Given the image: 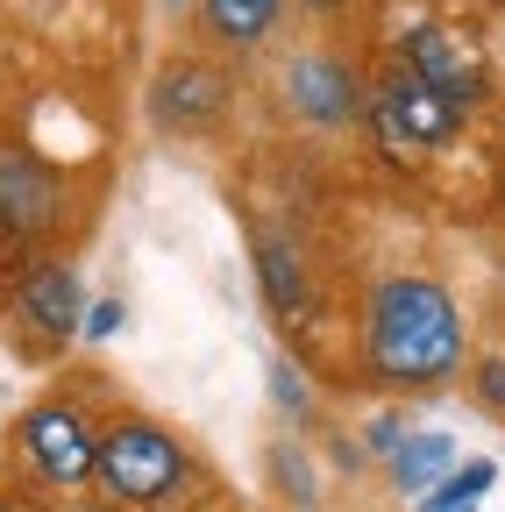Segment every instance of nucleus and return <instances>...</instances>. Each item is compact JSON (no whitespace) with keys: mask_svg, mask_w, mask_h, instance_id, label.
Instances as JSON below:
<instances>
[{"mask_svg":"<svg viewBox=\"0 0 505 512\" xmlns=\"http://www.w3.org/2000/svg\"><path fill=\"white\" fill-rule=\"evenodd\" d=\"M221 107H228V79L214 64H193V57L164 64L157 86H150V121L157 128H207Z\"/></svg>","mask_w":505,"mask_h":512,"instance_id":"6e6552de","label":"nucleus"},{"mask_svg":"<svg viewBox=\"0 0 505 512\" xmlns=\"http://www.w3.org/2000/svg\"><path fill=\"white\" fill-rule=\"evenodd\" d=\"M449 456H456L449 434H413L406 448H392V477H399V491H427L441 470H449Z\"/></svg>","mask_w":505,"mask_h":512,"instance_id":"f8f14e48","label":"nucleus"},{"mask_svg":"<svg viewBox=\"0 0 505 512\" xmlns=\"http://www.w3.org/2000/svg\"><path fill=\"white\" fill-rule=\"evenodd\" d=\"M406 72H413L420 86H434L441 100L477 107L491 64H484V50H477L470 29H456V22H420V29L406 36Z\"/></svg>","mask_w":505,"mask_h":512,"instance_id":"39448f33","label":"nucleus"},{"mask_svg":"<svg viewBox=\"0 0 505 512\" xmlns=\"http://www.w3.org/2000/svg\"><path fill=\"white\" fill-rule=\"evenodd\" d=\"M463 114H470V107L441 100V93L420 86L413 72L385 79V86L370 93V107H363L370 136L385 143L392 157H434V150H449V143H456V128H463Z\"/></svg>","mask_w":505,"mask_h":512,"instance_id":"7ed1b4c3","label":"nucleus"},{"mask_svg":"<svg viewBox=\"0 0 505 512\" xmlns=\"http://www.w3.org/2000/svg\"><path fill=\"white\" fill-rule=\"evenodd\" d=\"M477 399H484L491 413H505V356H484V363H477Z\"/></svg>","mask_w":505,"mask_h":512,"instance_id":"ddd939ff","label":"nucleus"},{"mask_svg":"<svg viewBox=\"0 0 505 512\" xmlns=\"http://www.w3.org/2000/svg\"><path fill=\"white\" fill-rule=\"evenodd\" d=\"M57 207H65V192H57V178L36 157H22V150L0 157V235H8V242L50 235L57 228Z\"/></svg>","mask_w":505,"mask_h":512,"instance_id":"0eeeda50","label":"nucleus"},{"mask_svg":"<svg viewBox=\"0 0 505 512\" xmlns=\"http://www.w3.org/2000/svg\"><path fill=\"white\" fill-rule=\"evenodd\" d=\"M22 448H29V463L43 484H86L93 477V456H100V434L86 427L79 406H36L22 420Z\"/></svg>","mask_w":505,"mask_h":512,"instance_id":"423d86ee","label":"nucleus"},{"mask_svg":"<svg viewBox=\"0 0 505 512\" xmlns=\"http://www.w3.org/2000/svg\"><path fill=\"white\" fill-rule=\"evenodd\" d=\"M306 8H313V15H328V8H342V0H306Z\"/></svg>","mask_w":505,"mask_h":512,"instance_id":"4468645a","label":"nucleus"},{"mask_svg":"<svg viewBox=\"0 0 505 512\" xmlns=\"http://www.w3.org/2000/svg\"><path fill=\"white\" fill-rule=\"evenodd\" d=\"M93 484H100L114 505H164V498L185 484V448H178L164 427L121 420V427H107V434H100Z\"/></svg>","mask_w":505,"mask_h":512,"instance_id":"f03ea898","label":"nucleus"},{"mask_svg":"<svg viewBox=\"0 0 505 512\" xmlns=\"http://www.w3.org/2000/svg\"><path fill=\"white\" fill-rule=\"evenodd\" d=\"M370 370L385 384H406V392H427V384H449L463 370V313L449 299V285L434 278H385L370 292Z\"/></svg>","mask_w":505,"mask_h":512,"instance_id":"f257e3e1","label":"nucleus"},{"mask_svg":"<svg viewBox=\"0 0 505 512\" xmlns=\"http://www.w3.org/2000/svg\"><path fill=\"white\" fill-rule=\"evenodd\" d=\"M22 313H29V328H36V335H72V328H79V278H72L65 264L29 271V285H22Z\"/></svg>","mask_w":505,"mask_h":512,"instance_id":"1a4fd4ad","label":"nucleus"},{"mask_svg":"<svg viewBox=\"0 0 505 512\" xmlns=\"http://www.w3.org/2000/svg\"><path fill=\"white\" fill-rule=\"evenodd\" d=\"M278 86H285V107H292L299 121H313V128H349V121H363V107H370L356 64H342L335 50H299V57H285Z\"/></svg>","mask_w":505,"mask_h":512,"instance_id":"20e7f679","label":"nucleus"},{"mask_svg":"<svg viewBox=\"0 0 505 512\" xmlns=\"http://www.w3.org/2000/svg\"><path fill=\"white\" fill-rule=\"evenodd\" d=\"M257 278H264V299L278 313H292L306 299V264H299V249L285 235H257Z\"/></svg>","mask_w":505,"mask_h":512,"instance_id":"9b49d317","label":"nucleus"},{"mask_svg":"<svg viewBox=\"0 0 505 512\" xmlns=\"http://www.w3.org/2000/svg\"><path fill=\"white\" fill-rule=\"evenodd\" d=\"M278 8H285V0H200V22H207L214 43L257 50V43L278 29Z\"/></svg>","mask_w":505,"mask_h":512,"instance_id":"9d476101","label":"nucleus"}]
</instances>
